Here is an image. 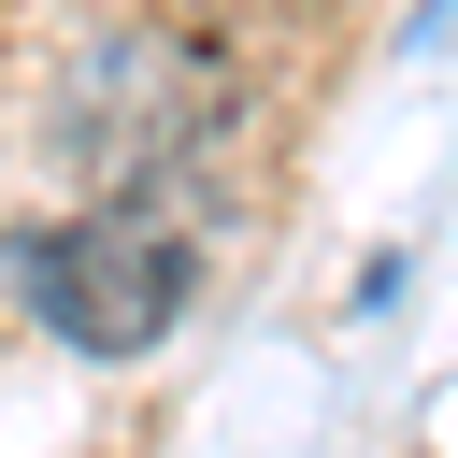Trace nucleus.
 I'll return each instance as SVG.
<instances>
[{
  "label": "nucleus",
  "mask_w": 458,
  "mask_h": 458,
  "mask_svg": "<svg viewBox=\"0 0 458 458\" xmlns=\"http://www.w3.org/2000/svg\"><path fill=\"white\" fill-rule=\"evenodd\" d=\"M43 143H57L100 200H172V186L229 143V57H215L200 29H172V14H129V29H100V43L57 72Z\"/></svg>",
  "instance_id": "obj_1"
},
{
  "label": "nucleus",
  "mask_w": 458,
  "mask_h": 458,
  "mask_svg": "<svg viewBox=\"0 0 458 458\" xmlns=\"http://www.w3.org/2000/svg\"><path fill=\"white\" fill-rule=\"evenodd\" d=\"M14 286H29V315H43L57 344H86V358H143V344L186 315L200 243H186L172 200H86V215H57V229L14 243Z\"/></svg>",
  "instance_id": "obj_2"
}]
</instances>
